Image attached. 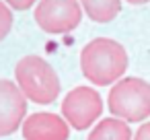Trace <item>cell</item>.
I'll use <instances>...</instances> for the list:
<instances>
[{
  "instance_id": "cell-8",
  "label": "cell",
  "mask_w": 150,
  "mask_h": 140,
  "mask_svg": "<svg viewBox=\"0 0 150 140\" xmlns=\"http://www.w3.org/2000/svg\"><path fill=\"white\" fill-rule=\"evenodd\" d=\"M88 140H132V130L127 122L113 115V117L101 119L88 134Z\"/></svg>"
},
{
  "instance_id": "cell-9",
  "label": "cell",
  "mask_w": 150,
  "mask_h": 140,
  "mask_svg": "<svg viewBox=\"0 0 150 140\" xmlns=\"http://www.w3.org/2000/svg\"><path fill=\"white\" fill-rule=\"evenodd\" d=\"M80 6L95 23H109L121 13V0H80Z\"/></svg>"
},
{
  "instance_id": "cell-3",
  "label": "cell",
  "mask_w": 150,
  "mask_h": 140,
  "mask_svg": "<svg viewBox=\"0 0 150 140\" xmlns=\"http://www.w3.org/2000/svg\"><path fill=\"white\" fill-rule=\"evenodd\" d=\"M109 111L123 122H142L150 115V82L144 78H119L107 97Z\"/></svg>"
},
{
  "instance_id": "cell-6",
  "label": "cell",
  "mask_w": 150,
  "mask_h": 140,
  "mask_svg": "<svg viewBox=\"0 0 150 140\" xmlns=\"http://www.w3.org/2000/svg\"><path fill=\"white\" fill-rule=\"evenodd\" d=\"M27 97L17 82L0 78V138L11 136L25 122Z\"/></svg>"
},
{
  "instance_id": "cell-11",
  "label": "cell",
  "mask_w": 150,
  "mask_h": 140,
  "mask_svg": "<svg viewBox=\"0 0 150 140\" xmlns=\"http://www.w3.org/2000/svg\"><path fill=\"white\" fill-rule=\"evenodd\" d=\"M4 2L8 6H13L15 11H27V9H31L37 2V0H4Z\"/></svg>"
},
{
  "instance_id": "cell-12",
  "label": "cell",
  "mask_w": 150,
  "mask_h": 140,
  "mask_svg": "<svg viewBox=\"0 0 150 140\" xmlns=\"http://www.w3.org/2000/svg\"><path fill=\"white\" fill-rule=\"evenodd\" d=\"M134 140H150V122H146L138 128V132L134 134Z\"/></svg>"
},
{
  "instance_id": "cell-13",
  "label": "cell",
  "mask_w": 150,
  "mask_h": 140,
  "mask_svg": "<svg viewBox=\"0 0 150 140\" xmlns=\"http://www.w3.org/2000/svg\"><path fill=\"white\" fill-rule=\"evenodd\" d=\"M129 4H146V2H150V0H127Z\"/></svg>"
},
{
  "instance_id": "cell-5",
  "label": "cell",
  "mask_w": 150,
  "mask_h": 140,
  "mask_svg": "<svg viewBox=\"0 0 150 140\" xmlns=\"http://www.w3.org/2000/svg\"><path fill=\"white\" fill-rule=\"evenodd\" d=\"M103 113V99L93 87H76L62 101V115L74 130L91 128Z\"/></svg>"
},
{
  "instance_id": "cell-10",
  "label": "cell",
  "mask_w": 150,
  "mask_h": 140,
  "mask_svg": "<svg viewBox=\"0 0 150 140\" xmlns=\"http://www.w3.org/2000/svg\"><path fill=\"white\" fill-rule=\"evenodd\" d=\"M11 27H13V13L4 0H0V41L11 33Z\"/></svg>"
},
{
  "instance_id": "cell-1",
  "label": "cell",
  "mask_w": 150,
  "mask_h": 140,
  "mask_svg": "<svg viewBox=\"0 0 150 140\" xmlns=\"http://www.w3.org/2000/svg\"><path fill=\"white\" fill-rule=\"evenodd\" d=\"M80 70L93 85H113L127 70V52L115 39L97 37L80 52Z\"/></svg>"
},
{
  "instance_id": "cell-2",
  "label": "cell",
  "mask_w": 150,
  "mask_h": 140,
  "mask_svg": "<svg viewBox=\"0 0 150 140\" xmlns=\"http://www.w3.org/2000/svg\"><path fill=\"white\" fill-rule=\"evenodd\" d=\"M15 78L23 95L39 105H50L60 95V78L41 56H25L15 66Z\"/></svg>"
},
{
  "instance_id": "cell-4",
  "label": "cell",
  "mask_w": 150,
  "mask_h": 140,
  "mask_svg": "<svg viewBox=\"0 0 150 140\" xmlns=\"http://www.w3.org/2000/svg\"><path fill=\"white\" fill-rule=\"evenodd\" d=\"M82 21L80 0H39L35 6V23L45 33H70Z\"/></svg>"
},
{
  "instance_id": "cell-7",
  "label": "cell",
  "mask_w": 150,
  "mask_h": 140,
  "mask_svg": "<svg viewBox=\"0 0 150 140\" xmlns=\"http://www.w3.org/2000/svg\"><path fill=\"white\" fill-rule=\"evenodd\" d=\"M68 136H70L68 122L56 113L39 111L23 122L25 140H68Z\"/></svg>"
}]
</instances>
